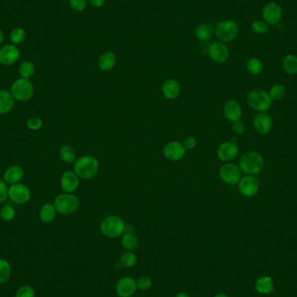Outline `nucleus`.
Masks as SVG:
<instances>
[{"mask_svg": "<svg viewBox=\"0 0 297 297\" xmlns=\"http://www.w3.org/2000/svg\"><path fill=\"white\" fill-rule=\"evenodd\" d=\"M100 165L97 158L92 156H83L78 158L74 163L73 171L79 175L80 179H92L99 171Z\"/></svg>", "mask_w": 297, "mask_h": 297, "instance_id": "f257e3e1", "label": "nucleus"}, {"mask_svg": "<svg viewBox=\"0 0 297 297\" xmlns=\"http://www.w3.org/2000/svg\"><path fill=\"white\" fill-rule=\"evenodd\" d=\"M264 160L260 153L256 151H249L243 155L239 160L241 171L246 175H257L263 170Z\"/></svg>", "mask_w": 297, "mask_h": 297, "instance_id": "f03ea898", "label": "nucleus"}, {"mask_svg": "<svg viewBox=\"0 0 297 297\" xmlns=\"http://www.w3.org/2000/svg\"><path fill=\"white\" fill-rule=\"evenodd\" d=\"M126 226V222L120 216L108 215L101 222L100 231L105 237L114 239L122 236L125 233Z\"/></svg>", "mask_w": 297, "mask_h": 297, "instance_id": "7ed1b4c3", "label": "nucleus"}, {"mask_svg": "<svg viewBox=\"0 0 297 297\" xmlns=\"http://www.w3.org/2000/svg\"><path fill=\"white\" fill-rule=\"evenodd\" d=\"M53 205L57 213L61 215H72L80 207L79 197L72 193H63L54 199Z\"/></svg>", "mask_w": 297, "mask_h": 297, "instance_id": "20e7f679", "label": "nucleus"}, {"mask_svg": "<svg viewBox=\"0 0 297 297\" xmlns=\"http://www.w3.org/2000/svg\"><path fill=\"white\" fill-rule=\"evenodd\" d=\"M247 103L252 110L257 112H266L272 105L269 93L261 89L251 90L247 95Z\"/></svg>", "mask_w": 297, "mask_h": 297, "instance_id": "39448f33", "label": "nucleus"}, {"mask_svg": "<svg viewBox=\"0 0 297 297\" xmlns=\"http://www.w3.org/2000/svg\"><path fill=\"white\" fill-rule=\"evenodd\" d=\"M34 85L30 79H16L11 85V92L15 101L25 103L31 100L34 95Z\"/></svg>", "mask_w": 297, "mask_h": 297, "instance_id": "423d86ee", "label": "nucleus"}, {"mask_svg": "<svg viewBox=\"0 0 297 297\" xmlns=\"http://www.w3.org/2000/svg\"><path fill=\"white\" fill-rule=\"evenodd\" d=\"M215 36L222 43H230L239 34V25L233 20L220 22L215 29Z\"/></svg>", "mask_w": 297, "mask_h": 297, "instance_id": "0eeeda50", "label": "nucleus"}, {"mask_svg": "<svg viewBox=\"0 0 297 297\" xmlns=\"http://www.w3.org/2000/svg\"><path fill=\"white\" fill-rule=\"evenodd\" d=\"M219 176L226 184L236 185L242 178V171L239 166L231 163H226L219 169Z\"/></svg>", "mask_w": 297, "mask_h": 297, "instance_id": "6e6552de", "label": "nucleus"}, {"mask_svg": "<svg viewBox=\"0 0 297 297\" xmlns=\"http://www.w3.org/2000/svg\"><path fill=\"white\" fill-rule=\"evenodd\" d=\"M32 197L31 190L25 184L15 183L9 187L8 197L16 204H25L28 203Z\"/></svg>", "mask_w": 297, "mask_h": 297, "instance_id": "1a4fd4ad", "label": "nucleus"}, {"mask_svg": "<svg viewBox=\"0 0 297 297\" xmlns=\"http://www.w3.org/2000/svg\"><path fill=\"white\" fill-rule=\"evenodd\" d=\"M20 58V50L17 45L7 43L0 46V65L11 66Z\"/></svg>", "mask_w": 297, "mask_h": 297, "instance_id": "9d476101", "label": "nucleus"}, {"mask_svg": "<svg viewBox=\"0 0 297 297\" xmlns=\"http://www.w3.org/2000/svg\"><path fill=\"white\" fill-rule=\"evenodd\" d=\"M262 20H264L268 25H276L281 21L283 17V10L280 4L276 2H270L265 5L261 11Z\"/></svg>", "mask_w": 297, "mask_h": 297, "instance_id": "9b49d317", "label": "nucleus"}, {"mask_svg": "<svg viewBox=\"0 0 297 297\" xmlns=\"http://www.w3.org/2000/svg\"><path fill=\"white\" fill-rule=\"evenodd\" d=\"M260 184L254 175H247L242 177L238 183V190L245 197H253L258 193Z\"/></svg>", "mask_w": 297, "mask_h": 297, "instance_id": "f8f14e48", "label": "nucleus"}, {"mask_svg": "<svg viewBox=\"0 0 297 297\" xmlns=\"http://www.w3.org/2000/svg\"><path fill=\"white\" fill-rule=\"evenodd\" d=\"M163 154L169 161H180L186 154V149L183 146V143L178 141H171L163 149Z\"/></svg>", "mask_w": 297, "mask_h": 297, "instance_id": "ddd939ff", "label": "nucleus"}, {"mask_svg": "<svg viewBox=\"0 0 297 297\" xmlns=\"http://www.w3.org/2000/svg\"><path fill=\"white\" fill-rule=\"evenodd\" d=\"M207 51L209 57L216 64H223L229 59V48L222 42L212 43L208 48Z\"/></svg>", "mask_w": 297, "mask_h": 297, "instance_id": "4468645a", "label": "nucleus"}, {"mask_svg": "<svg viewBox=\"0 0 297 297\" xmlns=\"http://www.w3.org/2000/svg\"><path fill=\"white\" fill-rule=\"evenodd\" d=\"M115 290L118 297H131L136 293V280L130 276H124L118 280Z\"/></svg>", "mask_w": 297, "mask_h": 297, "instance_id": "2eb2a0df", "label": "nucleus"}, {"mask_svg": "<svg viewBox=\"0 0 297 297\" xmlns=\"http://www.w3.org/2000/svg\"><path fill=\"white\" fill-rule=\"evenodd\" d=\"M239 154V147L233 141L222 143L217 149L216 156L220 161L229 163L232 161Z\"/></svg>", "mask_w": 297, "mask_h": 297, "instance_id": "dca6fc26", "label": "nucleus"}, {"mask_svg": "<svg viewBox=\"0 0 297 297\" xmlns=\"http://www.w3.org/2000/svg\"><path fill=\"white\" fill-rule=\"evenodd\" d=\"M253 127L258 134L267 135L272 129V118L266 112H258L253 118Z\"/></svg>", "mask_w": 297, "mask_h": 297, "instance_id": "f3484780", "label": "nucleus"}, {"mask_svg": "<svg viewBox=\"0 0 297 297\" xmlns=\"http://www.w3.org/2000/svg\"><path fill=\"white\" fill-rule=\"evenodd\" d=\"M222 112L226 119L231 123L240 121L243 117V109L241 107L240 104L234 99L226 102L222 109Z\"/></svg>", "mask_w": 297, "mask_h": 297, "instance_id": "a211bd4d", "label": "nucleus"}, {"mask_svg": "<svg viewBox=\"0 0 297 297\" xmlns=\"http://www.w3.org/2000/svg\"><path fill=\"white\" fill-rule=\"evenodd\" d=\"M80 184V178L72 170L65 171L60 178V187L65 193H73L78 190Z\"/></svg>", "mask_w": 297, "mask_h": 297, "instance_id": "6ab92c4d", "label": "nucleus"}, {"mask_svg": "<svg viewBox=\"0 0 297 297\" xmlns=\"http://www.w3.org/2000/svg\"><path fill=\"white\" fill-rule=\"evenodd\" d=\"M162 92L166 99L174 100L179 96L181 92V85L179 82L174 79L165 80L162 86Z\"/></svg>", "mask_w": 297, "mask_h": 297, "instance_id": "aec40b11", "label": "nucleus"}, {"mask_svg": "<svg viewBox=\"0 0 297 297\" xmlns=\"http://www.w3.org/2000/svg\"><path fill=\"white\" fill-rule=\"evenodd\" d=\"M25 175L24 169L19 165H11L8 167L4 173V181L5 183L12 185L15 183H20Z\"/></svg>", "mask_w": 297, "mask_h": 297, "instance_id": "412c9836", "label": "nucleus"}, {"mask_svg": "<svg viewBox=\"0 0 297 297\" xmlns=\"http://www.w3.org/2000/svg\"><path fill=\"white\" fill-rule=\"evenodd\" d=\"M255 290L261 295H269L275 290L274 281L270 276H260L255 283Z\"/></svg>", "mask_w": 297, "mask_h": 297, "instance_id": "4be33fe9", "label": "nucleus"}, {"mask_svg": "<svg viewBox=\"0 0 297 297\" xmlns=\"http://www.w3.org/2000/svg\"><path fill=\"white\" fill-rule=\"evenodd\" d=\"M15 99L11 92L0 90V115L8 114L14 107Z\"/></svg>", "mask_w": 297, "mask_h": 297, "instance_id": "5701e85b", "label": "nucleus"}, {"mask_svg": "<svg viewBox=\"0 0 297 297\" xmlns=\"http://www.w3.org/2000/svg\"><path fill=\"white\" fill-rule=\"evenodd\" d=\"M116 64H117V57L111 51H107L102 54L97 61L98 68L103 72H110L114 68Z\"/></svg>", "mask_w": 297, "mask_h": 297, "instance_id": "b1692460", "label": "nucleus"}, {"mask_svg": "<svg viewBox=\"0 0 297 297\" xmlns=\"http://www.w3.org/2000/svg\"><path fill=\"white\" fill-rule=\"evenodd\" d=\"M57 213L53 204H44L40 209V219L43 223H50L56 218Z\"/></svg>", "mask_w": 297, "mask_h": 297, "instance_id": "393cba45", "label": "nucleus"}, {"mask_svg": "<svg viewBox=\"0 0 297 297\" xmlns=\"http://www.w3.org/2000/svg\"><path fill=\"white\" fill-rule=\"evenodd\" d=\"M214 33H215V29L213 27V25L208 24V23H204V24L197 26L196 32H195V35L197 40H200V41H207L212 39Z\"/></svg>", "mask_w": 297, "mask_h": 297, "instance_id": "a878e982", "label": "nucleus"}, {"mask_svg": "<svg viewBox=\"0 0 297 297\" xmlns=\"http://www.w3.org/2000/svg\"><path fill=\"white\" fill-rule=\"evenodd\" d=\"M121 244L127 251H133L138 247L139 240L136 234L124 233L121 236Z\"/></svg>", "mask_w": 297, "mask_h": 297, "instance_id": "bb28decb", "label": "nucleus"}, {"mask_svg": "<svg viewBox=\"0 0 297 297\" xmlns=\"http://www.w3.org/2000/svg\"><path fill=\"white\" fill-rule=\"evenodd\" d=\"M283 68L289 75L297 73V57L294 54H288L283 59Z\"/></svg>", "mask_w": 297, "mask_h": 297, "instance_id": "cd10ccee", "label": "nucleus"}, {"mask_svg": "<svg viewBox=\"0 0 297 297\" xmlns=\"http://www.w3.org/2000/svg\"><path fill=\"white\" fill-rule=\"evenodd\" d=\"M59 158L65 164H74L77 160V153L74 148L70 145H64L59 150Z\"/></svg>", "mask_w": 297, "mask_h": 297, "instance_id": "c85d7f7f", "label": "nucleus"}, {"mask_svg": "<svg viewBox=\"0 0 297 297\" xmlns=\"http://www.w3.org/2000/svg\"><path fill=\"white\" fill-rule=\"evenodd\" d=\"M36 67L33 62L25 60L18 67V73L22 79H30L35 74Z\"/></svg>", "mask_w": 297, "mask_h": 297, "instance_id": "c756f323", "label": "nucleus"}, {"mask_svg": "<svg viewBox=\"0 0 297 297\" xmlns=\"http://www.w3.org/2000/svg\"><path fill=\"white\" fill-rule=\"evenodd\" d=\"M247 70L253 76L261 75L263 72V64L257 57H251L247 62Z\"/></svg>", "mask_w": 297, "mask_h": 297, "instance_id": "7c9ffc66", "label": "nucleus"}, {"mask_svg": "<svg viewBox=\"0 0 297 297\" xmlns=\"http://www.w3.org/2000/svg\"><path fill=\"white\" fill-rule=\"evenodd\" d=\"M9 39L11 41V43L14 45H18L23 43L26 39V32L24 28L22 27H15L12 29L9 35Z\"/></svg>", "mask_w": 297, "mask_h": 297, "instance_id": "2f4dec72", "label": "nucleus"}, {"mask_svg": "<svg viewBox=\"0 0 297 297\" xmlns=\"http://www.w3.org/2000/svg\"><path fill=\"white\" fill-rule=\"evenodd\" d=\"M136 261H137V257L132 251H126L125 253H123L119 260L121 266L126 269L133 268L136 264Z\"/></svg>", "mask_w": 297, "mask_h": 297, "instance_id": "473e14b6", "label": "nucleus"}, {"mask_svg": "<svg viewBox=\"0 0 297 297\" xmlns=\"http://www.w3.org/2000/svg\"><path fill=\"white\" fill-rule=\"evenodd\" d=\"M11 274V264L4 259H0V285L6 283Z\"/></svg>", "mask_w": 297, "mask_h": 297, "instance_id": "72a5a7b5", "label": "nucleus"}, {"mask_svg": "<svg viewBox=\"0 0 297 297\" xmlns=\"http://www.w3.org/2000/svg\"><path fill=\"white\" fill-rule=\"evenodd\" d=\"M269 97L271 98V100L280 101L284 98L286 95V89L283 85H275L269 89Z\"/></svg>", "mask_w": 297, "mask_h": 297, "instance_id": "f704fd0d", "label": "nucleus"}, {"mask_svg": "<svg viewBox=\"0 0 297 297\" xmlns=\"http://www.w3.org/2000/svg\"><path fill=\"white\" fill-rule=\"evenodd\" d=\"M16 211L11 205H4L0 211V217L4 222H11L15 218Z\"/></svg>", "mask_w": 297, "mask_h": 297, "instance_id": "c9c22d12", "label": "nucleus"}, {"mask_svg": "<svg viewBox=\"0 0 297 297\" xmlns=\"http://www.w3.org/2000/svg\"><path fill=\"white\" fill-rule=\"evenodd\" d=\"M251 29L255 34H265L269 32V25L264 20L257 19L252 23Z\"/></svg>", "mask_w": 297, "mask_h": 297, "instance_id": "e433bc0d", "label": "nucleus"}, {"mask_svg": "<svg viewBox=\"0 0 297 297\" xmlns=\"http://www.w3.org/2000/svg\"><path fill=\"white\" fill-rule=\"evenodd\" d=\"M136 290L140 291H147L151 290L152 287V280L147 276H141L136 280Z\"/></svg>", "mask_w": 297, "mask_h": 297, "instance_id": "4c0bfd02", "label": "nucleus"}, {"mask_svg": "<svg viewBox=\"0 0 297 297\" xmlns=\"http://www.w3.org/2000/svg\"><path fill=\"white\" fill-rule=\"evenodd\" d=\"M43 120L40 118H37V117H33V118H29L26 122V126L29 129L33 130V131H36L39 129H41L43 127Z\"/></svg>", "mask_w": 297, "mask_h": 297, "instance_id": "58836bf2", "label": "nucleus"}, {"mask_svg": "<svg viewBox=\"0 0 297 297\" xmlns=\"http://www.w3.org/2000/svg\"><path fill=\"white\" fill-rule=\"evenodd\" d=\"M35 297V291L33 288L28 285L22 286L17 290L15 294V297Z\"/></svg>", "mask_w": 297, "mask_h": 297, "instance_id": "ea45409f", "label": "nucleus"}, {"mask_svg": "<svg viewBox=\"0 0 297 297\" xmlns=\"http://www.w3.org/2000/svg\"><path fill=\"white\" fill-rule=\"evenodd\" d=\"M69 4L74 11H82L86 8L87 1L86 0H69Z\"/></svg>", "mask_w": 297, "mask_h": 297, "instance_id": "a19ab883", "label": "nucleus"}, {"mask_svg": "<svg viewBox=\"0 0 297 297\" xmlns=\"http://www.w3.org/2000/svg\"><path fill=\"white\" fill-rule=\"evenodd\" d=\"M8 190L9 188L7 186V183L4 181L0 180V204H3L4 201L8 198Z\"/></svg>", "mask_w": 297, "mask_h": 297, "instance_id": "79ce46f5", "label": "nucleus"}, {"mask_svg": "<svg viewBox=\"0 0 297 297\" xmlns=\"http://www.w3.org/2000/svg\"><path fill=\"white\" fill-rule=\"evenodd\" d=\"M183 144L184 148L186 149V151H190V150H193L194 148H196L197 141L194 136H188L183 140Z\"/></svg>", "mask_w": 297, "mask_h": 297, "instance_id": "37998d69", "label": "nucleus"}, {"mask_svg": "<svg viewBox=\"0 0 297 297\" xmlns=\"http://www.w3.org/2000/svg\"><path fill=\"white\" fill-rule=\"evenodd\" d=\"M245 129H245L244 123L241 122V121H236V122L233 123V132L236 134V135H243L245 132Z\"/></svg>", "mask_w": 297, "mask_h": 297, "instance_id": "c03bdc74", "label": "nucleus"}, {"mask_svg": "<svg viewBox=\"0 0 297 297\" xmlns=\"http://www.w3.org/2000/svg\"><path fill=\"white\" fill-rule=\"evenodd\" d=\"M90 2L96 8L102 7L105 4V0H90Z\"/></svg>", "mask_w": 297, "mask_h": 297, "instance_id": "a18cd8bd", "label": "nucleus"}, {"mask_svg": "<svg viewBox=\"0 0 297 297\" xmlns=\"http://www.w3.org/2000/svg\"><path fill=\"white\" fill-rule=\"evenodd\" d=\"M135 231H136L135 227H134L133 225H131V224H128V225L126 226L125 233H133V234H135Z\"/></svg>", "mask_w": 297, "mask_h": 297, "instance_id": "49530a36", "label": "nucleus"}, {"mask_svg": "<svg viewBox=\"0 0 297 297\" xmlns=\"http://www.w3.org/2000/svg\"><path fill=\"white\" fill-rule=\"evenodd\" d=\"M4 32L2 31V29L0 28V46L2 45V43L4 42Z\"/></svg>", "mask_w": 297, "mask_h": 297, "instance_id": "de8ad7c7", "label": "nucleus"}, {"mask_svg": "<svg viewBox=\"0 0 297 297\" xmlns=\"http://www.w3.org/2000/svg\"><path fill=\"white\" fill-rule=\"evenodd\" d=\"M175 297H190V296L185 292H179L175 295Z\"/></svg>", "mask_w": 297, "mask_h": 297, "instance_id": "09e8293b", "label": "nucleus"}, {"mask_svg": "<svg viewBox=\"0 0 297 297\" xmlns=\"http://www.w3.org/2000/svg\"><path fill=\"white\" fill-rule=\"evenodd\" d=\"M229 297V296H228V295H226V294L224 293H219L217 294V295H215V297Z\"/></svg>", "mask_w": 297, "mask_h": 297, "instance_id": "8fccbe9b", "label": "nucleus"}, {"mask_svg": "<svg viewBox=\"0 0 297 297\" xmlns=\"http://www.w3.org/2000/svg\"></svg>", "mask_w": 297, "mask_h": 297, "instance_id": "3c124183", "label": "nucleus"}]
</instances>
